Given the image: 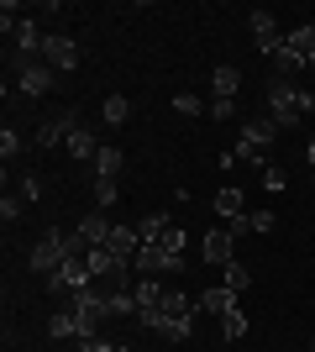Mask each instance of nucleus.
<instances>
[{"mask_svg": "<svg viewBox=\"0 0 315 352\" xmlns=\"http://www.w3.org/2000/svg\"><path fill=\"white\" fill-rule=\"evenodd\" d=\"M263 105H268V116L279 121V132H289V126H300V121L315 111V95L305 85H294V79H273L268 95H263Z\"/></svg>", "mask_w": 315, "mask_h": 352, "instance_id": "f257e3e1", "label": "nucleus"}, {"mask_svg": "<svg viewBox=\"0 0 315 352\" xmlns=\"http://www.w3.org/2000/svg\"><path fill=\"white\" fill-rule=\"evenodd\" d=\"M273 137H279V121L263 111V116H253V121H242V137H237V163H263L268 158V147H273Z\"/></svg>", "mask_w": 315, "mask_h": 352, "instance_id": "f03ea898", "label": "nucleus"}, {"mask_svg": "<svg viewBox=\"0 0 315 352\" xmlns=\"http://www.w3.org/2000/svg\"><path fill=\"white\" fill-rule=\"evenodd\" d=\"M69 258H74V252H69V232H43L37 242H32V252H27V268H37V274L47 279V274L63 268Z\"/></svg>", "mask_w": 315, "mask_h": 352, "instance_id": "7ed1b4c3", "label": "nucleus"}, {"mask_svg": "<svg viewBox=\"0 0 315 352\" xmlns=\"http://www.w3.org/2000/svg\"><path fill=\"white\" fill-rule=\"evenodd\" d=\"M90 284H95V274H90V263H84V258H69L63 268H53V274H47V289H53V294H69V300H74L79 289H90Z\"/></svg>", "mask_w": 315, "mask_h": 352, "instance_id": "20e7f679", "label": "nucleus"}, {"mask_svg": "<svg viewBox=\"0 0 315 352\" xmlns=\"http://www.w3.org/2000/svg\"><path fill=\"white\" fill-rule=\"evenodd\" d=\"M43 63H53L58 74H69L79 63V43H74V37H63V32H47V37H43Z\"/></svg>", "mask_w": 315, "mask_h": 352, "instance_id": "39448f33", "label": "nucleus"}, {"mask_svg": "<svg viewBox=\"0 0 315 352\" xmlns=\"http://www.w3.org/2000/svg\"><path fill=\"white\" fill-rule=\"evenodd\" d=\"M205 263H215V268L237 263V232L231 226H210L205 232Z\"/></svg>", "mask_w": 315, "mask_h": 352, "instance_id": "423d86ee", "label": "nucleus"}, {"mask_svg": "<svg viewBox=\"0 0 315 352\" xmlns=\"http://www.w3.org/2000/svg\"><path fill=\"white\" fill-rule=\"evenodd\" d=\"M79 126H84V121H79V111H63V116H53L43 132H37V147H47V153H53V147H69V137H74Z\"/></svg>", "mask_w": 315, "mask_h": 352, "instance_id": "0eeeda50", "label": "nucleus"}, {"mask_svg": "<svg viewBox=\"0 0 315 352\" xmlns=\"http://www.w3.org/2000/svg\"><path fill=\"white\" fill-rule=\"evenodd\" d=\"M105 252H110L116 263L132 268V258L142 252V232H137V226H110V236H105Z\"/></svg>", "mask_w": 315, "mask_h": 352, "instance_id": "6e6552de", "label": "nucleus"}, {"mask_svg": "<svg viewBox=\"0 0 315 352\" xmlns=\"http://www.w3.org/2000/svg\"><path fill=\"white\" fill-rule=\"evenodd\" d=\"M16 85H21V95H47V89H53V63H43V58H21Z\"/></svg>", "mask_w": 315, "mask_h": 352, "instance_id": "1a4fd4ad", "label": "nucleus"}, {"mask_svg": "<svg viewBox=\"0 0 315 352\" xmlns=\"http://www.w3.org/2000/svg\"><path fill=\"white\" fill-rule=\"evenodd\" d=\"M215 216H221L226 226H237V221L247 216V206H242V190H237V184H221V190H215Z\"/></svg>", "mask_w": 315, "mask_h": 352, "instance_id": "9d476101", "label": "nucleus"}, {"mask_svg": "<svg viewBox=\"0 0 315 352\" xmlns=\"http://www.w3.org/2000/svg\"><path fill=\"white\" fill-rule=\"evenodd\" d=\"M152 248L163 252V268H184V248H189V242H184V226H168Z\"/></svg>", "mask_w": 315, "mask_h": 352, "instance_id": "9b49d317", "label": "nucleus"}, {"mask_svg": "<svg viewBox=\"0 0 315 352\" xmlns=\"http://www.w3.org/2000/svg\"><path fill=\"white\" fill-rule=\"evenodd\" d=\"M253 43L263 47V53H273V47L284 43V37H279V21H273V11H253Z\"/></svg>", "mask_w": 315, "mask_h": 352, "instance_id": "f8f14e48", "label": "nucleus"}, {"mask_svg": "<svg viewBox=\"0 0 315 352\" xmlns=\"http://www.w3.org/2000/svg\"><path fill=\"white\" fill-rule=\"evenodd\" d=\"M210 89H215V100H237V89H242V69H237V63H221V69L210 74Z\"/></svg>", "mask_w": 315, "mask_h": 352, "instance_id": "ddd939ff", "label": "nucleus"}, {"mask_svg": "<svg viewBox=\"0 0 315 352\" xmlns=\"http://www.w3.org/2000/svg\"><path fill=\"white\" fill-rule=\"evenodd\" d=\"M200 310H215V316H231L237 310V289H226V284H210L200 294Z\"/></svg>", "mask_w": 315, "mask_h": 352, "instance_id": "4468645a", "label": "nucleus"}, {"mask_svg": "<svg viewBox=\"0 0 315 352\" xmlns=\"http://www.w3.org/2000/svg\"><path fill=\"white\" fill-rule=\"evenodd\" d=\"M132 294H137V316H142V310H158V305H163V294H168V289H163L158 279H137Z\"/></svg>", "mask_w": 315, "mask_h": 352, "instance_id": "2eb2a0df", "label": "nucleus"}, {"mask_svg": "<svg viewBox=\"0 0 315 352\" xmlns=\"http://www.w3.org/2000/svg\"><path fill=\"white\" fill-rule=\"evenodd\" d=\"M43 37H47V32H37V21H27V16H21V27H16V47H21V58L43 53Z\"/></svg>", "mask_w": 315, "mask_h": 352, "instance_id": "dca6fc26", "label": "nucleus"}, {"mask_svg": "<svg viewBox=\"0 0 315 352\" xmlns=\"http://www.w3.org/2000/svg\"><path fill=\"white\" fill-rule=\"evenodd\" d=\"M79 236H84L90 248H105V236H110V221H105L100 210H95V216H84V221H79Z\"/></svg>", "mask_w": 315, "mask_h": 352, "instance_id": "f3484780", "label": "nucleus"}, {"mask_svg": "<svg viewBox=\"0 0 315 352\" xmlns=\"http://www.w3.org/2000/svg\"><path fill=\"white\" fill-rule=\"evenodd\" d=\"M47 337L58 342V337H79V316L74 310H53V316H47Z\"/></svg>", "mask_w": 315, "mask_h": 352, "instance_id": "a211bd4d", "label": "nucleus"}, {"mask_svg": "<svg viewBox=\"0 0 315 352\" xmlns=\"http://www.w3.org/2000/svg\"><path fill=\"white\" fill-rule=\"evenodd\" d=\"M105 142H95V132L90 126H79L74 137H69V153H74V158H84V163H95V153H100Z\"/></svg>", "mask_w": 315, "mask_h": 352, "instance_id": "6ab92c4d", "label": "nucleus"}, {"mask_svg": "<svg viewBox=\"0 0 315 352\" xmlns=\"http://www.w3.org/2000/svg\"><path fill=\"white\" fill-rule=\"evenodd\" d=\"M273 226H279V221H273V210H247V216H242L231 232H257V236H268Z\"/></svg>", "mask_w": 315, "mask_h": 352, "instance_id": "aec40b11", "label": "nucleus"}, {"mask_svg": "<svg viewBox=\"0 0 315 352\" xmlns=\"http://www.w3.org/2000/svg\"><path fill=\"white\" fill-rule=\"evenodd\" d=\"M121 163H126V158H121V147L105 142L100 153H95V174H100V179H116V174H121Z\"/></svg>", "mask_w": 315, "mask_h": 352, "instance_id": "412c9836", "label": "nucleus"}, {"mask_svg": "<svg viewBox=\"0 0 315 352\" xmlns=\"http://www.w3.org/2000/svg\"><path fill=\"white\" fill-rule=\"evenodd\" d=\"M100 116H105V126H121V121L132 116V100H126V95H110V100L100 105Z\"/></svg>", "mask_w": 315, "mask_h": 352, "instance_id": "4be33fe9", "label": "nucleus"}, {"mask_svg": "<svg viewBox=\"0 0 315 352\" xmlns=\"http://www.w3.org/2000/svg\"><path fill=\"white\" fill-rule=\"evenodd\" d=\"M168 226H174V221H168L163 210H152V216H142V226H137V232H142V242H158Z\"/></svg>", "mask_w": 315, "mask_h": 352, "instance_id": "5701e85b", "label": "nucleus"}, {"mask_svg": "<svg viewBox=\"0 0 315 352\" xmlns=\"http://www.w3.org/2000/svg\"><path fill=\"white\" fill-rule=\"evenodd\" d=\"M221 284H226V289H247V284H253V268H242V263H226L221 268Z\"/></svg>", "mask_w": 315, "mask_h": 352, "instance_id": "b1692460", "label": "nucleus"}, {"mask_svg": "<svg viewBox=\"0 0 315 352\" xmlns=\"http://www.w3.org/2000/svg\"><path fill=\"white\" fill-rule=\"evenodd\" d=\"M221 337L226 342H242V337H247V316H242V305L231 310V316H221Z\"/></svg>", "mask_w": 315, "mask_h": 352, "instance_id": "393cba45", "label": "nucleus"}, {"mask_svg": "<svg viewBox=\"0 0 315 352\" xmlns=\"http://www.w3.org/2000/svg\"><path fill=\"white\" fill-rule=\"evenodd\" d=\"M116 179H95V206H100V210H110V206H116Z\"/></svg>", "mask_w": 315, "mask_h": 352, "instance_id": "a878e982", "label": "nucleus"}, {"mask_svg": "<svg viewBox=\"0 0 315 352\" xmlns=\"http://www.w3.org/2000/svg\"><path fill=\"white\" fill-rule=\"evenodd\" d=\"M21 210H27V200L5 190V200H0V216H5V226H16V221H21Z\"/></svg>", "mask_w": 315, "mask_h": 352, "instance_id": "bb28decb", "label": "nucleus"}, {"mask_svg": "<svg viewBox=\"0 0 315 352\" xmlns=\"http://www.w3.org/2000/svg\"><path fill=\"white\" fill-rule=\"evenodd\" d=\"M21 147H27V142H21V137H16L11 126L0 132V158H5V163H11V158H21Z\"/></svg>", "mask_w": 315, "mask_h": 352, "instance_id": "cd10ccee", "label": "nucleus"}, {"mask_svg": "<svg viewBox=\"0 0 315 352\" xmlns=\"http://www.w3.org/2000/svg\"><path fill=\"white\" fill-rule=\"evenodd\" d=\"M263 190H273V195H279V190H289V174L279 168V163H268V168H263Z\"/></svg>", "mask_w": 315, "mask_h": 352, "instance_id": "c85d7f7f", "label": "nucleus"}, {"mask_svg": "<svg viewBox=\"0 0 315 352\" xmlns=\"http://www.w3.org/2000/svg\"><path fill=\"white\" fill-rule=\"evenodd\" d=\"M174 111H179V116H200V111H205V100H200V95H179V100H174Z\"/></svg>", "mask_w": 315, "mask_h": 352, "instance_id": "c756f323", "label": "nucleus"}, {"mask_svg": "<svg viewBox=\"0 0 315 352\" xmlns=\"http://www.w3.org/2000/svg\"><path fill=\"white\" fill-rule=\"evenodd\" d=\"M210 116H215V121H231V116H237V100H210Z\"/></svg>", "mask_w": 315, "mask_h": 352, "instance_id": "7c9ffc66", "label": "nucleus"}, {"mask_svg": "<svg viewBox=\"0 0 315 352\" xmlns=\"http://www.w3.org/2000/svg\"><path fill=\"white\" fill-rule=\"evenodd\" d=\"M79 352H121V342H100V337H90V342H79Z\"/></svg>", "mask_w": 315, "mask_h": 352, "instance_id": "2f4dec72", "label": "nucleus"}, {"mask_svg": "<svg viewBox=\"0 0 315 352\" xmlns=\"http://www.w3.org/2000/svg\"><path fill=\"white\" fill-rule=\"evenodd\" d=\"M37 195H43V179L27 174V179H21V200H37Z\"/></svg>", "mask_w": 315, "mask_h": 352, "instance_id": "473e14b6", "label": "nucleus"}, {"mask_svg": "<svg viewBox=\"0 0 315 352\" xmlns=\"http://www.w3.org/2000/svg\"><path fill=\"white\" fill-rule=\"evenodd\" d=\"M305 158H310V168H315V137H310V147H305Z\"/></svg>", "mask_w": 315, "mask_h": 352, "instance_id": "72a5a7b5", "label": "nucleus"}, {"mask_svg": "<svg viewBox=\"0 0 315 352\" xmlns=\"http://www.w3.org/2000/svg\"><path fill=\"white\" fill-rule=\"evenodd\" d=\"M310 352H315V342H310Z\"/></svg>", "mask_w": 315, "mask_h": 352, "instance_id": "f704fd0d", "label": "nucleus"}]
</instances>
